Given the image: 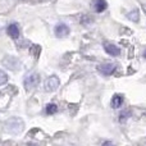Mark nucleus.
I'll return each instance as SVG.
<instances>
[{"instance_id": "2eb2a0df", "label": "nucleus", "mask_w": 146, "mask_h": 146, "mask_svg": "<svg viewBox=\"0 0 146 146\" xmlns=\"http://www.w3.org/2000/svg\"><path fill=\"white\" fill-rule=\"evenodd\" d=\"M101 146H115V145H114L111 141H105V142H104V144L101 145Z\"/></svg>"}, {"instance_id": "7ed1b4c3", "label": "nucleus", "mask_w": 146, "mask_h": 146, "mask_svg": "<svg viewBox=\"0 0 146 146\" xmlns=\"http://www.w3.org/2000/svg\"><path fill=\"white\" fill-rule=\"evenodd\" d=\"M1 63H3V66H5L7 68L12 69V71H14V69H18V67L21 66L19 60H18L17 58H14V56H10V55L4 56V59H3Z\"/></svg>"}, {"instance_id": "f8f14e48", "label": "nucleus", "mask_w": 146, "mask_h": 146, "mask_svg": "<svg viewBox=\"0 0 146 146\" xmlns=\"http://www.w3.org/2000/svg\"><path fill=\"white\" fill-rule=\"evenodd\" d=\"M127 17H128V19L133 21V22H139L140 13H139V10H137V9H135V10H132L131 13H128V14H127Z\"/></svg>"}, {"instance_id": "39448f33", "label": "nucleus", "mask_w": 146, "mask_h": 146, "mask_svg": "<svg viewBox=\"0 0 146 146\" xmlns=\"http://www.w3.org/2000/svg\"><path fill=\"white\" fill-rule=\"evenodd\" d=\"M115 69H117V66L113 63H104V64H100V66L98 67V71L100 73H103L104 76L113 74Z\"/></svg>"}, {"instance_id": "1a4fd4ad", "label": "nucleus", "mask_w": 146, "mask_h": 146, "mask_svg": "<svg viewBox=\"0 0 146 146\" xmlns=\"http://www.w3.org/2000/svg\"><path fill=\"white\" fill-rule=\"evenodd\" d=\"M92 7H94V10H95V12L103 13L104 10L108 8V3H106V0H94Z\"/></svg>"}, {"instance_id": "9b49d317", "label": "nucleus", "mask_w": 146, "mask_h": 146, "mask_svg": "<svg viewBox=\"0 0 146 146\" xmlns=\"http://www.w3.org/2000/svg\"><path fill=\"white\" fill-rule=\"evenodd\" d=\"M45 114H48V115H53V114H55L56 111H58V106H56V104H48V105L45 106Z\"/></svg>"}, {"instance_id": "ddd939ff", "label": "nucleus", "mask_w": 146, "mask_h": 146, "mask_svg": "<svg viewBox=\"0 0 146 146\" xmlns=\"http://www.w3.org/2000/svg\"><path fill=\"white\" fill-rule=\"evenodd\" d=\"M7 82H8V74L4 71H1V69H0V86L5 85Z\"/></svg>"}, {"instance_id": "20e7f679", "label": "nucleus", "mask_w": 146, "mask_h": 146, "mask_svg": "<svg viewBox=\"0 0 146 146\" xmlns=\"http://www.w3.org/2000/svg\"><path fill=\"white\" fill-rule=\"evenodd\" d=\"M58 87H59V78L56 77V76H51V77H49L48 80H46V82H45L46 91L53 92V91H55Z\"/></svg>"}, {"instance_id": "f03ea898", "label": "nucleus", "mask_w": 146, "mask_h": 146, "mask_svg": "<svg viewBox=\"0 0 146 146\" xmlns=\"http://www.w3.org/2000/svg\"><path fill=\"white\" fill-rule=\"evenodd\" d=\"M21 122V118H10L9 121L5 123V128L8 132H12V133H19L22 131L21 127H17V123Z\"/></svg>"}, {"instance_id": "4468645a", "label": "nucleus", "mask_w": 146, "mask_h": 146, "mask_svg": "<svg viewBox=\"0 0 146 146\" xmlns=\"http://www.w3.org/2000/svg\"><path fill=\"white\" fill-rule=\"evenodd\" d=\"M131 115V111L129 110H123L121 113V115H119V119H121V122L126 121V119H128V117Z\"/></svg>"}, {"instance_id": "f257e3e1", "label": "nucleus", "mask_w": 146, "mask_h": 146, "mask_svg": "<svg viewBox=\"0 0 146 146\" xmlns=\"http://www.w3.org/2000/svg\"><path fill=\"white\" fill-rule=\"evenodd\" d=\"M38 83H40V74L38 73H31L25 78L23 85H25L26 90H32V88L37 87Z\"/></svg>"}, {"instance_id": "423d86ee", "label": "nucleus", "mask_w": 146, "mask_h": 146, "mask_svg": "<svg viewBox=\"0 0 146 146\" xmlns=\"http://www.w3.org/2000/svg\"><path fill=\"white\" fill-rule=\"evenodd\" d=\"M69 32H71L69 27L64 23H59L58 26H55V30H54L56 37H66L67 35H69Z\"/></svg>"}, {"instance_id": "9d476101", "label": "nucleus", "mask_w": 146, "mask_h": 146, "mask_svg": "<svg viewBox=\"0 0 146 146\" xmlns=\"http://www.w3.org/2000/svg\"><path fill=\"white\" fill-rule=\"evenodd\" d=\"M122 104H123V95L115 94V95L113 96V99H111V108L118 109L122 106Z\"/></svg>"}, {"instance_id": "dca6fc26", "label": "nucleus", "mask_w": 146, "mask_h": 146, "mask_svg": "<svg viewBox=\"0 0 146 146\" xmlns=\"http://www.w3.org/2000/svg\"><path fill=\"white\" fill-rule=\"evenodd\" d=\"M144 58H145V59H146V50H145V51H144Z\"/></svg>"}, {"instance_id": "6e6552de", "label": "nucleus", "mask_w": 146, "mask_h": 146, "mask_svg": "<svg viewBox=\"0 0 146 146\" xmlns=\"http://www.w3.org/2000/svg\"><path fill=\"white\" fill-rule=\"evenodd\" d=\"M104 49H105L106 53L111 56H118L119 54H121V49H119L117 45H114V44H105V45H104Z\"/></svg>"}, {"instance_id": "0eeeda50", "label": "nucleus", "mask_w": 146, "mask_h": 146, "mask_svg": "<svg viewBox=\"0 0 146 146\" xmlns=\"http://www.w3.org/2000/svg\"><path fill=\"white\" fill-rule=\"evenodd\" d=\"M7 33H8V36H9V37L14 38V40L19 37V33H21V32H19V27H18L17 23H12V25L8 26Z\"/></svg>"}]
</instances>
